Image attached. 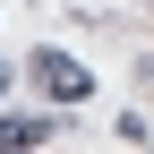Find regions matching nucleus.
Returning <instances> with one entry per match:
<instances>
[{
    "label": "nucleus",
    "mask_w": 154,
    "mask_h": 154,
    "mask_svg": "<svg viewBox=\"0 0 154 154\" xmlns=\"http://www.w3.org/2000/svg\"><path fill=\"white\" fill-rule=\"evenodd\" d=\"M26 77L51 94V103H86V94H94V69H86V60H69V51H34Z\"/></svg>",
    "instance_id": "1"
},
{
    "label": "nucleus",
    "mask_w": 154,
    "mask_h": 154,
    "mask_svg": "<svg viewBox=\"0 0 154 154\" xmlns=\"http://www.w3.org/2000/svg\"><path fill=\"white\" fill-rule=\"evenodd\" d=\"M43 137H51V120H0V154H26Z\"/></svg>",
    "instance_id": "2"
},
{
    "label": "nucleus",
    "mask_w": 154,
    "mask_h": 154,
    "mask_svg": "<svg viewBox=\"0 0 154 154\" xmlns=\"http://www.w3.org/2000/svg\"><path fill=\"white\" fill-rule=\"evenodd\" d=\"M0 86H9V69H0Z\"/></svg>",
    "instance_id": "3"
}]
</instances>
